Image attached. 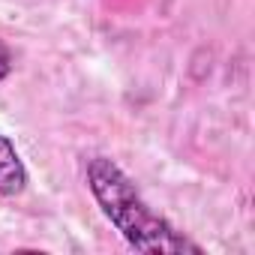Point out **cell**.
Returning <instances> with one entry per match:
<instances>
[{
  "label": "cell",
  "mask_w": 255,
  "mask_h": 255,
  "mask_svg": "<svg viewBox=\"0 0 255 255\" xmlns=\"http://www.w3.org/2000/svg\"><path fill=\"white\" fill-rule=\"evenodd\" d=\"M87 186L102 207L105 219L126 237L132 249L147 255H201V246L183 237L165 216H159L126 177V171L108 156H93L87 162Z\"/></svg>",
  "instance_id": "obj_1"
},
{
  "label": "cell",
  "mask_w": 255,
  "mask_h": 255,
  "mask_svg": "<svg viewBox=\"0 0 255 255\" xmlns=\"http://www.w3.org/2000/svg\"><path fill=\"white\" fill-rule=\"evenodd\" d=\"M27 189V165L18 156L15 144L0 132V195L15 198Z\"/></svg>",
  "instance_id": "obj_2"
},
{
  "label": "cell",
  "mask_w": 255,
  "mask_h": 255,
  "mask_svg": "<svg viewBox=\"0 0 255 255\" xmlns=\"http://www.w3.org/2000/svg\"><path fill=\"white\" fill-rule=\"evenodd\" d=\"M9 72H12V51L6 48V42H0V81L9 78Z\"/></svg>",
  "instance_id": "obj_3"
}]
</instances>
